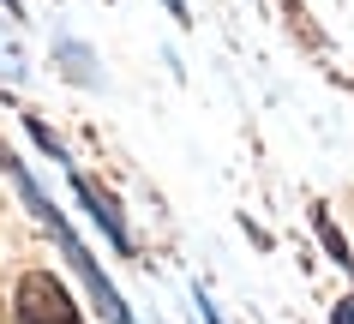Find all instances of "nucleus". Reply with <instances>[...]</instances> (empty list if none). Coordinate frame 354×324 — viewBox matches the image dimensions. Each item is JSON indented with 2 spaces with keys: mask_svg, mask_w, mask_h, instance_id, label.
Returning a JSON list of instances; mask_svg holds the SVG:
<instances>
[{
  "mask_svg": "<svg viewBox=\"0 0 354 324\" xmlns=\"http://www.w3.org/2000/svg\"><path fill=\"white\" fill-rule=\"evenodd\" d=\"M19 324H78V306L55 276L37 270V276L19 283Z\"/></svg>",
  "mask_w": 354,
  "mask_h": 324,
  "instance_id": "f257e3e1",
  "label": "nucleus"
},
{
  "mask_svg": "<svg viewBox=\"0 0 354 324\" xmlns=\"http://www.w3.org/2000/svg\"><path fill=\"white\" fill-rule=\"evenodd\" d=\"M330 324H354V301H342V306H336V318Z\"/></svg>",
  "mask_w": 354,
  "mask_h": 324,
  "instance_id": "f03ea898",
  "label": "nucleus"
}]
</instances>
